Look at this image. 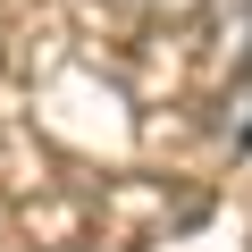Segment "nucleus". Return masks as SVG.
Masks as SVG:
<instances>
[{"label":"nucleus","mask_w":252,"mask_h":252,"mask_svg":"<svg viewBox=\"0 0 252 252\" xmlns=\"http://www.w3.org/2000/svg\"><path fill=\"white\" fill-rule=\"evenodd\" d=\"M118 9H160V0H118Z\"/></svg>","instance_id":"nucleus-1"},{"label":"nucleus","mask_w":252,"mask_h":252,"mask_svg":"<svg viewBox=\"0 0 252 252\" xmlns=\"http://www.w3.org/2000/svg\"><path fill=\"white\" fill-rule=\"evenodd\" d=\"M244 101H252V76H244Z\"/></svg>","instance_id":"nucleus-2"}]
</instances>
